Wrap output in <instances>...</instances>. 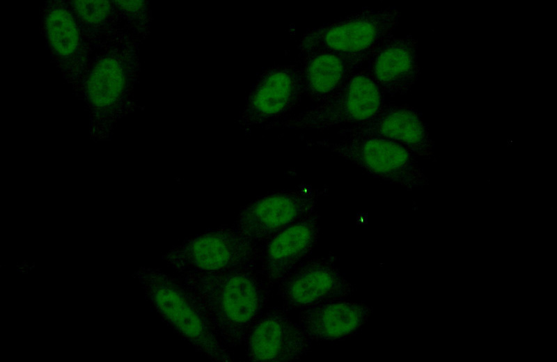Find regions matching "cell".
Wrapping results in <instances>:
<instances>
[{
  "label": "cell",
  "instance_id": "1",
  "mask_svg": "<svg viewBox=\"0 0 557 362\" xmlns=\"http://www.w3.org/2000/svg\"><path fill=\"white\" fill-rule=\"evenodd\" d=\"M218 339L228 348L244 344L264 312L272 287L256 265L210 272L178 273Z\"/></svg>",
  "mask_w": 557,
  "mask_h": 362
},
{
  "label": "cell",
  "instance_id": "2",
  "mask_svg": "<svg viewBox=\"0 0 557 362\" xmlns=\"http://www.w3.org/2000/svg\"><path fill=\"white\" fill-rule=\"evenodd\" d=\"M146 297L162 321L195 351L217 362L233 361L232 352L216 336L197 304L176 276L160 269L135 272Z\"/></svg>",
  "mask_w": 557,
  "mask_h": 362
},
{
  "label": "cell",
  "instance_id": "3",
  "mask_svg": "<svg viewBox=\"0 0 557 362\" xmlns=\"http://www.w3.org/2000/svg\"><path fill=\"white\" fill-rule=\"evenodd\" d=\"M400 13L394 7L363 8L343 17L307 30L298 45L299 54H336L359 68L398 26Z\"/></svg>",
  "mask_w": 557,
  "mask_h": 362
},
{
  "label": "cell",
  "instance_id": "4",
  "mask_svg": "<svg viewBox=\"0 0 557 362\" xmlns=\"http://www.w3.org/2000/svg\"><path fill=\"white\" fill-rule=\"evenodd\" d=\"M342 137L338 140L308 141L306 146L334 153L370 176L407 190L429 184L416 157L401 145L372 135Z\"/></svg>",
  "mask_w": 557,
  "mask_h": 362
},
{
  "label": "cell",
  "instance_id": "5",
  "mask_svg": "<svg viewBox=\"0 0 557 362\" xmlns=\"http://www.w3.org/2000/svg\"><path fill=\"white\" fill-rule=\"evenodd\" d=\"M384 98L368 68L361 69L315 106L271 128L323 131L354 125L372 118L384 103Z\"/></svg>",
  "mask_w": 557,
  "mask_h": 362
},
{
  "label": "cell",
  "instance_id": "6",
  "mask_svg": "<svg viewBox=\"0 0 557 362\" xmlns=\"http://www.w3.org/2000/svg\"><path fill=\"white\" fill-rule=\"evenodd\" d=\"M262 249L233 226H221L173 246L162 259L178 273L218 272L257 265Z\"/></svg>",
  "mask_w": 557,
  "mask_h": 362
},
{
  "label": "cell",
  "instance_id": "7",
  "mask_svg": "<svg viewBox=\"0 0 557 362\" xmlns=\"http://www.w3.org/2000/svg\"><path fill=\"white\" fill-rule=\"evenodd\" d=\"M322 191L309 185L258 198L242 207L233 226L263 246L276 235L313 214Z\"/></svg>",
  "mask_w": 557,
  "mask_h": 362
},
{
  "label": "cell",
  "instance_id": "8",
  "mask_svg": "<svg viewBox=\"0 0 557 362\" xmlns=\"http://www.w3.org/2000/svg\"><path fill=\"white\" fill-rule=\"evenodd\" d=\"M304 95L301 70L297 64L264 70L251 88L238 123L240 129L271 128L300 103Z\"/></svg>",
  "mask_w": 557,
  "mask_h": 362
},
{
  "label": "cell",
  "instance_id": "9",
  "mask_svg": "<svg viewBox=\"0 0 557 362\" xmlns=\"http://www.w3.org/2000/svg\"><path fill=\"white\" fill-rule=\"evenodd\" d=\"M277 285L283 308L288 311L344 299L354 292V285L336 267L332 257L306 259Z\"/></svg>",
  "mask_w": 557,
  "mask_h": 362
},
{
  "label": "cell",
  "instance_id": "10",
  "mask_svg": "<svg viewBox=\"0 0 557 362\" xmlns=\"http://www.w3.org/2000/svg\"><path fill=\"white\" fill-rule=\"evenodd\" d=\"M288 313L283 308L264 310L245 340L247 361H297L311 351L313 342Z\"/></svg>",
  "mask_w": 557,
  "mask_h": 362
},
{
  "label": "cell",
  "instance_id": "11",
  "mask_svg": "<svg viewBox=\"0 0 557 362\" xmlns=\"http://www.w3.org/2000/svg\"><path fill=\"white\" fill-rule=\"evenodd\" d=\"M338 134L341 136H375L401 145L416 157L430 159L434 157V144L421 113L407 104L385 101L372 118L340 128Z\"/></svg>",
  "mask_w": 557,
  "mask_h": 362
},
{
  "label": "cell",
  "instance_id": "12",
  "mask_svg": "<svg viewBox=\"0 0 557 362\" xmlns=\"http://www.w3.org/2000/svg\"><path fill=\"white\" fill-rule=\"evenodd\" d=\"M320 230L319 217L315 212L284 229L263 246L259 272L271 287L309 258Z\"/></svg>",
  "mask_w": 557,
  "mask_h": 362
},
{
  "label": "cell",
  "instance_id": "13",
  "mask_svg": "<svg viewBox=\"0 0 557 362\" xmlns=\"http://www.w3.org/2000/svg\"><path fill=\"white\" fill-rule=\"evenodd\" d=\"M418 42L411 36L389 35L368 59L370 76L386 95H403L418 80Z\"/></svg>",
  "mask_w": 557,
  "mask_h": 362
},
{
  "label": "cell",
  "instance_id": "14",
  "mask_svg": "<svg viewBox=\"0 0 557 362\" xmlns=\"http://www.w3.org/2000/svg\"><path fill=\"white\" fill-rule=\"evenodd\" d=\"M372 313L363 303L331 300L301 310L299 324L312 342H335L356 333Z\"/></svg>",
  "mask_w": 557,
  "mask_h": 362
},
{
  "label": "cell",
  "instance_id": "15",
  "mask_svg": "<svg viewBox=\"0 0 557 362\" xmlns=\"http://www.w3.org/2000/svg\"><path fill=\"white\" fill-rule=\"evenodd\" d=\"M304 95L316 103L336 90L360 68L336 54L315 52L299 55Z\"/></svg>",
  "mask_w": 557,
  "mask_h": 362
}]
</instances>
